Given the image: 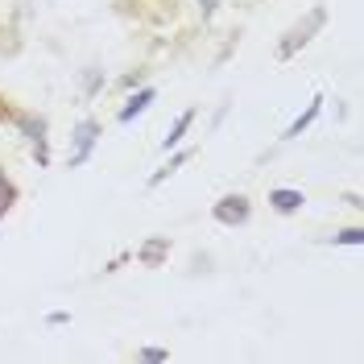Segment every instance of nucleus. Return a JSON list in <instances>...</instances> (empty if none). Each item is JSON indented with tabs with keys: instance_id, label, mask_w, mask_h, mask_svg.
I'll list each match as a JSON object with an SVG mask.
<instances>
[{
	"instance_id": "1",
	"label": "nucleus",
	"mask_w": 364,
	"mask_h": 364,
	"mask_svg": "<svg viewBox=\"0 0 364 364\" xmlns=\"http://www.w3.org/2000/svg\"><path fill=\"white\" fill-rule=\"evenodd\" d=\"M323 25H327V9H323V4H315V9H311V13H306V17H302L290 33H286V42H277V58H282V63H286V58H294L298 50L311 42Z\"/></svg>"
},
{
	"instance_id": "2",
	"label": "nucleus",
	"mask_w": 364,
	"mask_h": 364,
	"mask_svg": "<svg viewBox=\"0 0 364 364\" xmlns=\"http://www.w3.org/2000/svg\"><path fill=\"white\" fill-rule=\"evenodd\" d=\"M100 133H104V129H100V120H79V124H75V136H70L75 145H70V154H67V166H70V170H79V166L91 158V149H95Z\"/></svg>"
},
{
	"instance_id": "3",
	"label": "nucleus",
	"mask_w": 364,
	"mask_h": 364,
	"mask_svg": "<svg viewBox=\"0 0 364 364\" xmlns=\"http://www.w3.org/2000/svg\"><path fill=\"white\" fill-rule=\"evenodd\" d=\"M211 215H215V224H224V228H240V224H249L252 207L245 195H224L220 203L211 207Z\"/></svg>"
},
{
	"instance_id": "4",
	"label": "nucleus",
	"mask_w": 364,
	"mask_h": 364,
	"mask_svg": "<svg viewBox=\"0 0 364 364\" xmlns=\"http://www.w3.org/2000/svg\"><path fill=\"white\" fill-rule=\"evenodd\" d=\"M166 257H170V236H154V240H149L145 249L136 252V261H141L145 269H158Z\"/></svg>"
},
{
	"instance_id": "5",
	"label": "nucleus",
	"mask_w": 364,
	"mask_h": 364,
	"mask_svg": "<svg viewBox=\"0 0 364 364\" xmlns=\"http://www.w3.org/2000/svg\"><path fill=\"white\" fill-rule=\"evenodd\" d=\"M302 203H306L302 191H269V207L277 211V215H294Z\"/></svg>"
},
{
	"instance_id": "6",
	"label": "nucleus",
	"mask_w": 364,
	"mask_h": 364,
	"mask_svg": "<svg viewBox=\"0 0 364 364\" xmlns=\"http://www.w3.org/2000/svg\"><path fill=\"white\" fill-rule=\"evenodd\" d=\"M318 112H323V95H315V100L306 104V112L298 116V120L290 124V129H286V141H294V136H302V133H306V129H311V124L318 120Z\"/></svg>"
},
{
	"instance_id": "7",
	"label": "nucleus",
	"mask_w": 364,
	"mask_h": 364,
	"mask_svg": "<svg viewBox=\"0 0 364 364\" xmlns=\"http://www.w3.org/2000/svg\"><path fill=\"white\" fill-rule=\"evenodd\" d=\"M154 95H158L154 87H141V91H136L133 100H129V108H120V124H129L133 116H141V112H145V108L154 104Z\"/></svg>"
},
{
	"instance_id": "8",
	"label": "nucleus",
	"mask_w": 364,
	"mask_h": 364,
	"mask_svg": "<svg viewBox=\"0 0 364 364\" xmlns=\"http://www.w3.org/2000/svg\"><path fill=\"white\" fill-rule=\"evenodd\" d=\"M191 124H195V108H186V112H182L178 120H174V129H170V133H166V141H161V149H166V154H170V149H174V145H178L182 136H186V129H191Z\"/></svg>"
},
{
	"instance_id": "9",
	"label": "nucleus",
	"mask_w": 364,
	"mask_h": 364,
	"mask_svg": "<svg viewBox=\"0 0 364 364\" xmlns=\"http://www.w3.org/2000/svg\"><path fill=\"white\" fill-rule=\"evenodd\" d=\"M182 161H191V154H174V158H170V161L158 170V174H149V186H161V182H166V178H170V174L182 166Z\"/></svg>"
},
{
	"instance_id": "10",
	"label": "nucleus",
	"mask_w": 364,
	"mask_h": 364,
	"mask_svg": "<svg viewBox=\"0 0 364 364\" xmlns=\"http://www.w3.org/2000/svg\"><path fill=\"white\" fill-rule=\"evenodd\" d=\"M13 203H17V186H13V182H9V174L0 170V215H4Z\"/></svg>"
},
{
	"instance_id": "11",
	"label": "nucleus",
	"mask_w": 364,
	"mask_h": 364,
	"mask_svg": "<svg viewBox=\"0 0 364 364\" xmlns=\"http://www.w3.org/2000/svg\"><path fill=\"white\" fill-rule=\"evenodd\" d=\"M136 356H141V360H154V364L170 360V352H166V348H141V352H136Z\"/></svg>"
},
{
	"instance_id": "12",
	"label": "nucleus",
	"mask_w": 364,
	"mask_h": 364,
	"mask_svg": "<svg viewBox=\"0 0 364 364\" xmlns=\"http://www.w3.org/2000/svg\"><path fill=\"white\" fill-rule=\"evenodd\" d=\"M360 236H364V228H343L336 240H340V245H360Z\"/></svg>"
},
{
	"instance_id": "13",
	"label": "nucleus",
	"mask_w": 364,
	"mask_h": 364,
	"mask_svg": "<svg viewBox=\"0 0 364 364\" xmlns=\"http://www.w3.org/2000/svg\"><path fill=\"white\" fill-rule=\"evenodd\" d=\"M46 323H50V327H63V323H70V315H67V311H54Z\"/></svg>"
}]
</instances>
